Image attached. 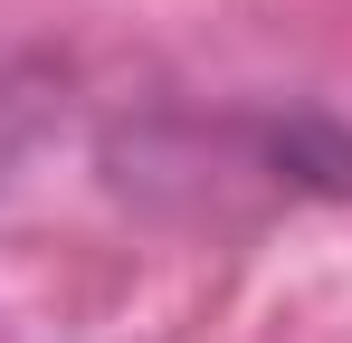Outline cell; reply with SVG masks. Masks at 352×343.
<instances>
[{"label": "cell", "mask_w": 352, "mask_h": 343, "mask_svg": "<svg viewBox=\"0 0 352 343\" xmlns=\"http://www.w3.org/2000/svg\"><path fill=\"white\" fill-rule=\"evenodd\" d=\"M38 114H48V76H38V67H19V57H0V172L29 153Z\"/></svg>", "instance_id": "obj_1"}]
</instances>
